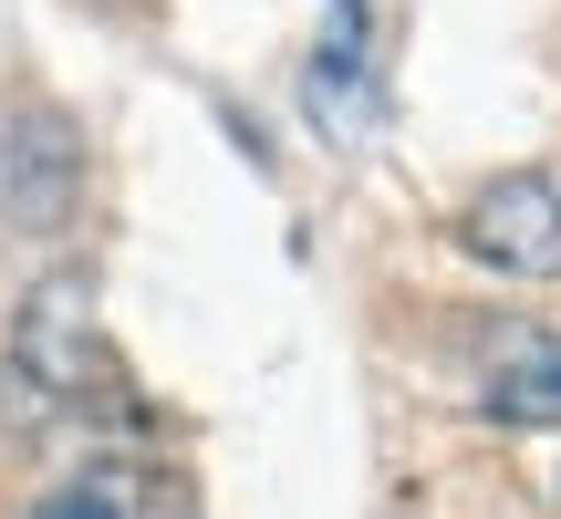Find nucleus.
<instances>
[{
  "label": "nucleus",
  "instance_id": "nucleus-1",
  "mask_svg": "<svg viewBox=\"0 0 561 519\" xmlns=\"http://www.w3.org/2000/svg\"><path fill=\"white\" fill-rule=\"evenodd\" d=\"M115 405V343H104L94 280L53 270L21 291L11 333H0V426L11 437H53L73 416H104Z\"/></svg>",
  "mask_w": 561,
  "mask_h": 519
},
{
  "label": "nucleus",
  "instance_id": "nucleus-2",
  "mask_svg": "<svg viewBox=\"0 0 561 519\" xmlns=\"http://www.w3.org/2000/svg\"><path fill=\"white\" fill-rule=\"evenodd\" d=\"M83 125L62 104H11L0 115V240H62L83 219Z\"/></svg>",
  "mask_w": 561,
  "mask_h": 519
},
{
  "label": "nucleus",
  "instance_id": "nucleus-3",
  "mask_svg": "<svg viewBox=\"0 0 561 519\" xmlns=\"http://www.w3.org/2000/svg\"><path fill=\"white\" fill-rule=\"evenodd\" d=\"M458 250L500 280H561V177L551 166H500L458 198Z\"/></svg>",
  "mask_w": 561,
  "mask_h": 519
},
{
  "label": "nucleus",
  "instance_id": "nucleus-4",
  "mask_svg": "<svg viewBox=\"0 0 561 519\" xmlns=\"http://www.w3.org/2000/svg\"><path fill=\"white\" fill-rule=\"evenodd\" d=\"M468 384L510 426H561V333L551 322H510V312L468 322Z\"/></svg>",
  "mask_w": 561,
  "mask_h": 519
},
{
  "label": "nucleus",
  "instance_id": "nucleus-5",
  "mask_svg": "<svg viewBox=\"0 0 561 519\" xmlns=\"http://www.w3.org/2000/svg\"><path fill=\"white\" fill-rule=\"evenodd\" d=\"M11 519H187V499L157 478V468H136V458H83L73 478H53Z\"/></svg>",
  "mask_w": 561,
  "mask_h": 519
}]
</instances>
